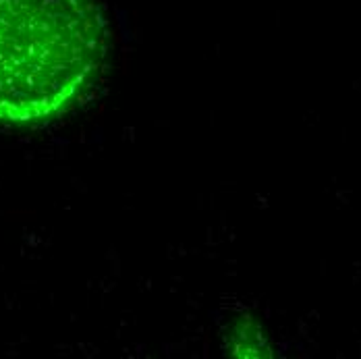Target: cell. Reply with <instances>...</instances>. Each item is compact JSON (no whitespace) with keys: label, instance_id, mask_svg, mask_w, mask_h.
Masks as SVG:
<instances>
[{"label":"cell","instance_id":"cell-1","mask_svg":"<svg viewBox=\"0 0 361 359\" xmlns=\"http://www.w3.org/2000/svg\"><path fill=\"white\" fill-rule=\"evenodd\" d=\"M98 0H0V119L61 113L100 65Z\"/></svg>","mask_w":361,"mask_h":359}]
</instances>
